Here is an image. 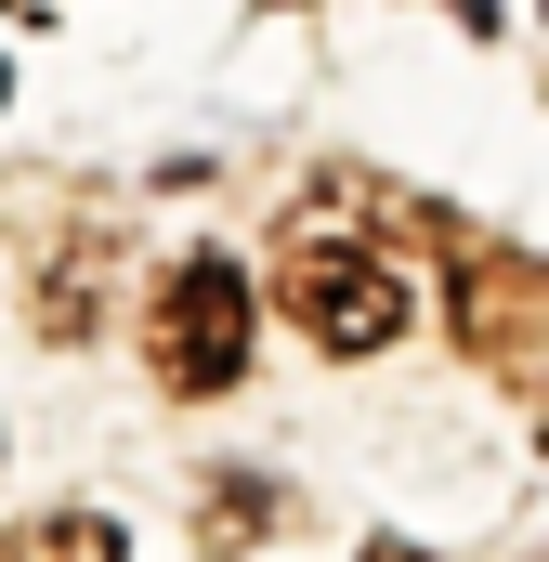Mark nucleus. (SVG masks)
<instances>
[{"mask_svg":"<svg viewBox=\"0 0 549 562\" xmlns=\"http://www.w3.org/2000/svg\"><path fill=\"white\" fill-rule=\"evenodd\" d=\"M274 301L301 314V340H314V353H393V340H406V314H418L406 276L380 262V236H354V223H327V210L274 249Z\"/></svg>","mask_w":549,"mask_h":562,"instance_id":"1","label":"nucleus"},{"mask_svg":"<svg viewBox=\"0 0 549 562\" xmlns=\"http://www.w3.org/2000/svg\"><path fill=\"white\" fill-rule=\"evenodd\" d=\"M0 562H132V550H119V524H105V510H40V524H13V537H0Z\"/></svg>","mask_w":549,"mask_h":562,"instance_id":"3","label":"nucleus"},{"mask_svg":"<svg viewBox=\"0 0 549 562\" xmlns=\"http://www.w3.org/2000/svg\"><path fill=\"white\" fill-rule=\"evenodd\" d=\"M144 367H157V393H236V380H249V276H236L223 249H197V262L157 276Z\"/></svg>","mask_w":549,"mask_h":562,"instance_id":"2","label":"nucleus"},{"mask_svg":"<svg viewBox=\"0 0 549 562\" xmlns=\"http://www.w3.org/2000/svg\"><path fill=\"white\" fill-rule=\"evenodd\" d=\"M367 562H418V550H367Z\"/></svg>","mask_w":549,"mask_h":562,"instance_id":"4","label":"nucleus"}]
</instances>
